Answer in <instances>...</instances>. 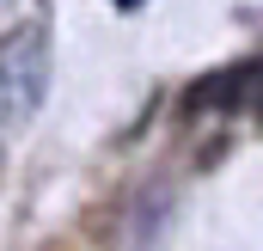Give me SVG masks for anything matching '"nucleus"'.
<instances>
[{
  "label": "nucleus",
  "mask_w": 263,
  "mask_h": 251,
  "mask_svg": "<svg viewBox=\"0 0 263 251\" xmlns=\"http://www.w3.org/2000/svg\"><path fill=\"white\" fill-rule=\"evenodd\" d=\"M49 92V43L43 31H12L0 43V104L12 117H31Z\"/></svg>",
  "instance_id": "obj_1"
},
{
  "label": "nucleus",
  "mask_w": 263,
  "mask_h": 251,
  "mask_svg": "<svg viewBox=\"0 0 263 251\" xmlns=\"http://www.w3.org/2000/svg\"><path fill=\"white\" fill-rule=\"evenodd\" d=\"M245 86H263V62H239L227 74L196 80V104H233V98H245Z\"/></svg>",
  "instance_id": "obj_2"
},
{
  "label": "nucleus",
  "mask_w": 263,
  "mask_h": 251,
  "mask_svg": "<svg viewBox=\"0 0 263 251\" xmlns=\"http://www.w3.org/2000/svg\"><path fill=\"white\" fill-rule=\"evenodd\" d=\"M117 6H123V12H135V6H141V0H117Z\"/></svg>",
  "instance_id": "obj_3"
}]
</instances>
